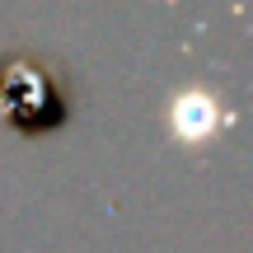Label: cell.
Listing matches in <instances>:
<instances>
[{"mask_svg": "<svg viewBox=\"0 0 253 253\" xmlns=\"http://www.w3.org/2000/svg\"><path fill=\"white\" fill-rule=\"evenodd\" d=\"M71 103L61 99V84L33 66H5L0 71V122L14 126L19 136H47L52 126L71 118Z\"/></svg>", "mask_w": 253, "mask_h": 253, "instance_id": "6da1fadb", "label": "cell"}]
</instances>
